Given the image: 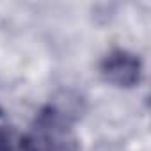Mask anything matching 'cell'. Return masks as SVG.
Listing matches in <instances>:
<instances>
[{
  "mask_svg": "<svg viewBox=\"0 0 151 151\" xmlns=\"http://www.w3.org/2000/svg\"><path fill=\"white\" fill-rule=\"evenodd\" d=\"M101 77L116 86V87H133L140 82L142 77V62L139 55L128 52V50H112L109 52L100 64Z\"/></svg>",
  "mask_w": 151,
  "mask_h": 151,
  "instance_id": "6da1fadb",
  "label": "cell"
}]
</instances>
